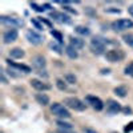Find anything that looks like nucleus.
I'll return each mask as SVG.
<instances>
[{"label": "nucleus", "mask_w": 133, "mask_h": 133, "mask_svg": "<svg viewBox=\"0 0 133 133\" xmlns=\"http://www.w3.org/2000/svg\"><path fill=\"white\" fill-rule=\"evenodd\" d=\"M36 73L40 76V77H44V79H47L48 77V73H47V71L45 69H41V71H36Z\"/></svg>", "instance_id": "30"}, {"label": "nucleus", "mask_w": 133, "mask_h": 133, "mask_svg": "<svg viewBox=\"0 0 133 133\" xmlns=\"http://www.w3.org/2000/svg\"><path fill=\"white\" fill-rule=\"evenodd\" d=\"M8 75H9L11 77H15V79H16V77H19V75H17V73H15V71H14V69H8Z\"/></svg>", "instance_id": "34"}, {"label": "nucleus", "mask_w": 133, "mask_h": 133, "mask_svg": "<svg viewBox=\"0 0 133 133\" xmlns=\"http://www.w3.org/2000/svg\"><path fill=\"white\" fill-rule=\"evenodd\" d=\"M112 133H117V132H112Z\"/></svg>", "instance_id": "41"}, {"label": "nucleus", "mask_w": 133, "mask_h": 133, "mask_svg": "<svg viewBox=\"0 0 133 133\" xmlns=\"http://www.w3.org/2000/svg\"><path fill=\"white\" fill-rule=\"evenodd\" d=\"M109 41H107L105 39L100 37V36H95L91 41V51L95 55H103L104 49H105V44H108Z\"/></svg>", "instance_id": "2"}, {"label": "nucleus", "mask_w": 133, "mask_h": 133, "mask_svg": "<svg viewBox=\"0 0 133 133\" xmlns=\"http://www.w3.org/2000/svg\"><path fill=\"white\" fill-rule=\"evenodd\" d=\"M0 21L5 25H11V28H15V27H20L23 25V20H19L15 17H9V16H2L0 17Z\"/></svg>", "instance_id": "11"}, {"label": "nucleus", "mask_w": 133, "mask_h": 133, "mask_svg": "<svg viewBox=\"0 0 133 133\" xmlns=\"http://www.w3.org/2000/svg\"><path fill=\"white\" fill-rule=\"evenodd\" d=\"M17 36H19L17 29H15V28H8V29L3 33V43H4V44H11V43H14L15 40H17Z\"/></svg>", "instance_id": "6"}, {"label": "nucleus", "mask_w": 133, "mask_h": 133, "mask_svg": "<svg viewBox=\"0 0 133 133\" xmlns=\"http://www.w3.org/2000/svg\"><path fill=\"white\" fill-rule=\"evenodd\" d=\"M57 133H73L72 129H59Z\"/></svg>", "instance_id": "37"}, {"label": "nucleus", "mask_w": 133, "mask_h": 133, "mask_svg": "<svg viewBox=\"0 0 133 133\" xmlns=\"http://www.w3.org/2000/svg\"><path fill=\"white\" fill-rule=\"evenodd\" d=\"M64 11H68V12H71L73 15H77V11L73 9V8H71V7H68V5H64Z\"/></svg>", "instance_id": "32"}, {"label": "nucleus", "mask_w": 133, "mask_h": 133, "mask_svg": "<svg viewBox=\"0 0 133 133\" xmlns=\"http://www.w3.org/2000/svg\"><path fill=\"white\" fill-rule=\"evenodd\" d=\"M0 76H2V83H3V84H8V81H7V77H5V75H4V71H2Z\"/></svg>", "instance_id": "35"}, {"label": "nucleus", "mask_w": 133, "mask_h": 133, "mask_svg": "<svg viewBox=\"0 0 133 133\" xmlns=\"http://www.w3.org/2000/svg\"><path fill=\"white\" fill-rule=\"evenodd\" d=\"M121 112H124L125 115H130V113H132V109L128 108V107H125V108H123V110H121Z\"/></svg>", "instance_id": "36"}, {"label": "nucleus", "mask_w": 133, "mask_h": 133, "mask_svg": "<svg viewBox=\"0 0 133 133\" xmlns=\"http://www.w3.org/2000/svg\"><path fill=\"white\" fill-rule=\"evenodd\" d=\"M123 40L130 48H133V33H125V35L123 36Z\"/></svg>", "instance_id": "22"}, {"label": "nucleus", "mask_w": 133, "mask_h": 133, "mask_svg": "<svg viewBox=\"0 0 133 133\" xmlns=\"http://www.w3.org/2000/svg\"><path fill=\"white\" fill-rule=\"evenodd\" d=\"M51 35L57 40V43H59V44H61V43H63V36H61V33H60V32L53 31V29H52V31H51Z\"/></svg>", "instance_id": "26"}, {"label": "nucleus", "mask_w": 133, "mask_h": 133, "mask_svg": "<svg viewBox=\"0 0 133 133\" xmlns=\"http://www.w3.org/2000/svg\"><path fill=\"white\" fill-rule=\"evenodd\" d=\"M75 31L79 33V35H83V36L91 35V29L88 28V27H84V25H77V27L75 28Z\"/></svg>", "instance_id": "19"}, {"label": "nucleus", "mask_w": 133, "mask_h": 133, "mask_svg": "<svg viewBox=\"0 0 133 133\" xmlns=\"http://www.w3.org/2000/svg\"><path fill=\"white\" fill-rule=\"evenodd\" d=\"M31 7H33V9L37 11V12H43V11H44V8L43 7H39L36 3H31Z\"/></svg>", "instance_id": "31"}, {"label": "nucleus", "mask_w": 133, "mask_h": 133, "mask_svg": "<svg viewBox=\"0 0 133 133\" xmlns=\"http://www.w3.org/2000/svg\"><path fill=\"white\" fill-rule=\"evenodd\" d=\"M65 53L69 59H77L79 57V52H77V49H75L72 45H68L65 48Z\"/></svg>", "instance_id": "18"}, {"label": "nucleus", "mask_w": 133, "mask_h": 133, "mask_svg": "<svg viewBox=\"0 0 133 133\" xmlns=\"http://www.w3.org/2000/svg\"><path fill=\"white\" fill-rule=\"evenodd\" d=\"M128 12H129V15L133 17V4H130V5H129V8H128Z\"/></svg>", "instance_id": "38"}, {"label": "nucleus", "mask_w": 133, "mask_h": 133, "mask_svg": "<svg viewBox=\"0 0 133 133\" xmlns=\"http://www.w3.org/2000/svg\"><path fill=\"white\" fill-rule=\"evenodd\" d=\"M85 100H87L88 104L92 105L93 109H96V110H103V109H104V103H103L98 97L92 96V95H88V96L85 97Z\"/></svg>", "instance_id": "7"}, {"label": "nucleus", "mask_w": 133, "mask_h": 133, "mask_svg": "<svg viewBox=\"0 0 133 133\" xmlns=\"http://www.w3.org/2000/svg\"><path fill=\"white\" fill-rule=\"evenodd\" d=\"M113 92H115V95H116V96H118V97H125V96H127V93H128L127 88H125V87H123V85L116 87Z\"/></svg>", "instance_id": "20"}, {"label": "nucleus", "mask_w": 133, "mask_h": 133, "mask_svg": "<svg viewBox=\"0 0 133 133\" xmlns=\"http://www.w3.org/2000/svg\"><path fill=\"white\" fill-rule=\"evenodd\" d=\"M56 87L59 88L60 91H65V89H66V83H65V80L57 79V80H56Z\"/></svg>", "instance_id": "25"}, {"label": "nucleus", "mask_w": 133, "mask_h": 133, "mask_svg": "<svg viewBox=\"0 0 133 133\" xmlns=\"http://www.w3.org/2000/svg\"><path fill=\"white\" fill-rule=\"evenodd\" d=\"M69 45H72L75 49H81L84 47V40H81L80 37H75V36H71L69 39Z\"/></svg>", "instance_id": "15"}, {"label": "nucleus", "mask_w": 133, "mask_h": 133, "mask_svg": "<svg viewBox=\"0 0 133 133\" xmlns=\"http://www.w3.org/2000/svg\"><path fill=\"white\" fill-rule=\"evenodd\" d=\"M56 125H57L60 129H72V124H69V123H65L64 120H59L57 123H56Z\"/></svg>", "instance_id": "23"}, {"label": "nucleus", "mask_w": 133, "mask_h": 133, "mask_svg": "<svg viewBox=\"0 0 133 133\" xmlns=\"http://www.w3.org/2000/svg\"><path fill=\"white\" fill-rule=\"evenodd\" d=\"M105 57L110 63H118L125 59V53L123 49H110L105 53Z\"/></svg>", "instance_id": "4"}, {"label": "nucleus", "mask_w": 133, "mask_h": 133, "mask_svg": "<svg viewBox=\"0 0 133 133\" xmlns=\"http://www.w3.org/2000/svg\"><path fill=\"white\" fill-rule=\"evenodd\" d=\"M31 23H32L33 25H35V28H36V29H39V31H43V29H44V28H43V25L37 21V19H31Z\"/></svg>", "instance_id": "28"}, {"label": "nucleus", "mask_w": 133, "mask_h": 133, "mask_svg": "<svg viewBox=\"0 0 133 133\" xmlns=\"http://www.w3.org/2000/svg\"><path fill=\"white\" fill-rule=\"evenodd\" d=\"M104 11H105V12H108V14H120L121 12V11L117 9V8H105Z\"/></svg>", "instance_id": "29"}, {"label": "nucleus", "mask_w": 133, "mask_h": 133, "mask_svg": "<svg viewBox=\"0 0 133 133\" xmlns=\"http://www.w3.org/2000/svg\"><path fill=\"white\" fill-rule=\"evenodd\" d=\"M25 36H27V40L31 44H33V45H37V44H41L43 43V37L39 35V33H36L35 31H32V29L27 31Z\"/></svg>", "instance_id": "12"}, {"label": "nucleus", "mask_w": 133, "mask_h": 133, "mask_svg": "<svg viewBox=\"0 0 133 133\" xmlns=\"http://www.w3.org/2000/svg\"><path fill=\"white\" fill-rule=\"evenodd\" d=\"M51 17L55 19V20H57L59 23H66V24L71 23L69 16H66L64 14H60V12H51Z\"/></svg>", "instance_id": "13"}, {"label": "nucleus", "mask_w": 133, "mask_h": 133, "mask_svg": "<svg viewBox=\"0 0 133 133\" xmlns=\"http://www.w3.org/2000/svg\"><path fill=\"white\" fill-rule=\"evenodd\" d=\"M103 73H109V69H103Z\"/></svg>", "instance_id": "40"}, {"label": "nucleus", "mask_w": 133, "mask_h": 133, "mask_svg": "<svg viewBox=\"0 0 133 133\" xmlns=\"http://www.w3.org/2000/svg\"><path fill=\"white\" fill-rule=\"evenodd\" d=\"M64 80H65L66 84H76V81H77L76 76H75L73 73H71V72H68V73L64 75Z\"/></svg>", "instance_id": "21"}, {"label": "nucleus", "mask_w": 133, "mask_h": 133, "mask_svg": "<svg viewBox=\"0 0 133 133\" xmlns=\"http://www.w3.org/2000/svg\"><path fill=\"white\" fill-rule=\"evenodd\" d=\"M29 83H31L32 88H35L36 91H40V92L49 91V89H51V85H49L48 83H44L43 80H39V79H32Z\"/></svg>", "instance_id": "10"}, {"label": "nucleus", "mask_w": 133, "mask_h": 133, "mask_svg": "<svg viewBox=\"0 0 133 133\" xmlns=\"http://www.w3.org/2000/svg\"><path fill=\"white\" fill-rule=\"evenodd\" d=\"M125 75H128V76L133 77V61H132V63H129V64L125 66Z\"/></svg>", "instance_id": "27"}, {"label": "nucleus", "mask_w": 133, "mask_h": 133, "mask_svg": "<svg viewBox=\"0 0 133 133\" xmlns=\"http://www.w3.org/2000/svg\"><path fill=\"white\" fill-rule=\"evenodd\" d=\"M123 110V107L120 105V103L115 101V100H108L107 101V112L109 115H117Z\"/></svg>", "instance_id": "9"}, {"label": "nucleus", "mask_w": 133, "mask_h": 133, "mask_svg": "<svg viewBox=\"0 0 133 133\" xmlns=\"http://www.w3.org/2000/svg\"><path fill=\"white\" fill-rule=\"evenodd\" d=\"M132 129H133V123H130V124H129V127H127V128H125V130H127V132H129V130H132Z\"/></svg>", "instance_id": "39"}, {"label": "nucleus", "mask_w": 133, "mask_h": 133, "mask_svg": "<svg viewBox=\"0 0 133 133\" xmlns=\"http://www.w3.org/2000/svg\"><path fill=\"white\" fill-rule=\"evenodd\" d=\"M133 27V21L129 19H120L112 23V29L115 31H125Z\"/></svg>", "instance_id": "5"}, {"label": "nucleus", "mask_w": 133, "mask_h": 133, "mask_svg": "<svg viewBox=\"0 0 133 133\" xmlns=\"http://www.w3.org/2000/svg\"><path fill=\"white\" fill-rule=\"evenodd\" d=\"M49 47H51V49H53L55 52L59 53V55L63 53V48L60 47V44H57V43H51V44H49Z\"/></svg>", "instance_id": "24"}, {"label": "nucleus", "mask_w": 133, "mask_h": 133, "mask_svg": "<svg viewBox=\"0 0 133 133\" xmlns=\"http://www.w3.org/2000/svg\"><path fill=\"white\" fill-rule=\"evenodd\" d=\"M7 63H8L9 66H14V68H16V69H19V71H23L24 73H29V72H31V68H29V66H27V65H24V64L14 63V61H11V59H8Z\"/></svg>", "instance_id": "14"}, {"label": "nucleus", "mask_w": 133, "mask_h": 133, "mask_svg": "<svg viewBox=\"0 0 133 133\" xmlns=\"http://www.w3.org/2000/svg\"><path fill=\"white\" fill-rule=\"evenodd\" d=\"M31 61H32V66H33L36 71L45 69L47 61H45V59H44V56H41V55H36V56H33Z\"/></svg>", "instance_id": "8"}, {"label": "nucleus", "mask_w": 133, "mask_h": 133, "mask_svg": "<svg viewBox=\"0 0 133 133\" xmlns=\"http://www.w3.org/2000/svg\"><path fill=\"white\" fill-rule=\"evenodd\" d=\"M83 132H84V133H98V132H96V130L92 129V128H83Z\"/></svg>", "instance_id": "33"}, {"label": "nucleus", "mask_w": 133, "mask_h": 133, "mask_svg": "<svg viewBox=\"0 0 133 133\" xmlns=\"http://www.w3.org/2000/svg\"><path fill=\"white\" fill-rule=\"evenodd\" d=\"M64 104H65L66 108L77 110V112H83V110H85V108H87V104H84L81 100L77 98V97H65Z\"/></svg>", "instance_id": "1"}, {"label": "nucleus", "mask_w": 133, "mask_h": 133, "mask_svg": "<svg viewBox=\"0 0 133 133\" xmlns=\"http://www.w3.org/2000/svg\"><path fill=\"white\" fill-rule=\"evenodd\" d=\"M24 55H25V52H24V49H21V48H12L9 51V56L12 57V59H21V57H24Z\"/></svg>", "instance_id": "16"}, {"label": "nucleus", "mask_w": 133, "mask_h": 133, "mask_svg": "<svg viewBox=\"0 0 133 133\" xmlns=\"http://www.w3.org/2000/svg\"><path fill=\"white\" fill-rule=\"evenodd\" d=\"M35 98H36V101H37L40 105H43V107H47V105L49 104V97H48L45 93H37V95L35 96Z\"/></svg>", "instance_id": "17"}, {"label": "nucleus", "mask_w": 133, "mask_h": 133, "mask_svg": "<svg viewBox=\"0 0 133 133\" xmlns=\"http://www.w3.org/2000/svg\"><path fill=\"white\" fill-rule=\"evenodd\" d=\"M51 112L53 113V116H56L59 118H63V120L71 117V112L66 109V107H64L60 103H53L51 105Z\"/></svg>", "instance_id": "3"}]
</instances>
